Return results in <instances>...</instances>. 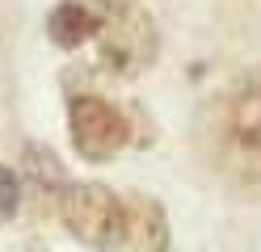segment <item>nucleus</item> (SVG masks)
I'll use <instances>...</instances> for the list:
<instances>
[{
	"label": "nucleus",
	"instance_id": "3",
	"mask_svg": "<svg viewBox=\"0 0 261 252\" xmlns=\"http://www.w3.org/2000/svg\"><path fill=\"white\" fill-rule=\"evenodd\" d=\"M59 218L93 252H110L122 244V198L101 181H72L59 198Z\"/></svg>",
	"mask_w": 261,
	"mask_h": 252
},
{
	"label": "nucleus",
	"instance_id": "4",
	"mask_svg": "<svg viewBox=\"0 0 261 252\" xmlns=\"http://www.w3.org/2000/svg\"><path fill=\"white\" fill-rule=\"evenodd\" d=\"M68 134H72V147L89 164H106L130 143V122L114 101L80 93L68 105Z\"/></svg>",
	"mask_w": 261,
	"mask_h": 252
},
{
	"label": "nucleus",
	"instance_id": "6",
	"mask_svg": "<svg viewBox=\"0 0 261 252\" xmlns=\"http://www.w3.org/2000/svg\"><path fill=\"white\" fill-rule=\"evenodd\" d=\"M25 189L34 193L38 202V214H55L59 210V198H63V189H68V173H63V164L51 156L46 147H38V143H30L25 147Z\"/></svg>",
	"mask_w": 261,
	"mask_h": 252
},
{
	"label": "nucleus",
	"instance_id": "1",
	"mask_svg": "<svg viewBox=\"0 0 261 252\" xmlns=\"http://www.w3.org/2000/svg\"><path fill=\"white\" fill-rule=\"evenodd\" d=\"M211 156L232 181H261V76H244L215 101Z\"/></svg>",
	"mask_w": 261,
	"mask_h": 252
},
{
	"label": "nucleus",
	"instance_id": "2",
	"mask_svg": "<svg viewBox=\"0 0 261 252\" xmlns=\"http://www.w3.org/2000/svg\"><path fill=\"white\" fill-rule=\"evenodd\" d=\"M156 21L143 5L130 0H110L101 9V25H97V55L110 72L118 76H139L156 63Z\"/></svg>",
	"mask_w": 261,
	"mask_h": 252
},
{
	"label": "nucleus",
	"instance_id": "8",
	"mask_svg": "<svg viewBox=\"0 0 261 252\" xmlns=\"http://www.w3.org/2000/svg\"><path fill=\"white\" fill-rule=\"evenodd\" d=\"M17 206H21V177L0 164V223L17 214Z\"/></svg>",
	"mask_w": 261,
	"mask_h": 252
},
{
	"label": "nucleus",
	"instance_id": "7",
	"mask_svg": "<svg viewBox=\"0 0 261 252\" xmlns=\"http://www.w3.org/2000/svg\"><path fill=\"white\" fill-rule=\"evenodd\" d=\"M97 25H101V9L85 5V0H63V5H55L51 17H46V34H51V42L63 46V50H76L89 38H97Z\"/></svg>",
	"mask_w": 261,
	"mask_h": 252
},
{
	"label": "nucleus",
	"instance_id": "5",
	"mask_svg": "<svg viewBox=\"0 0 261 252\" xmlns=\"http://www.w3.org/2000/svg\"><path fill=\"white\" fill-rule=\"evenodd\" d=\"M122 248L126 252H169V214L152 193L122 198Z\"/></svg>",
	"mask_w": 261,
	"mask_h": 252
}]
</instances>
